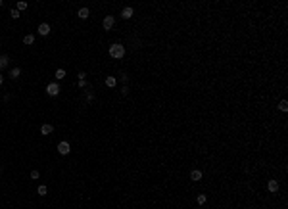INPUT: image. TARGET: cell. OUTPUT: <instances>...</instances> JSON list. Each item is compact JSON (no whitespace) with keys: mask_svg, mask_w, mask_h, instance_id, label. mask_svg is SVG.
I'll return each mask as SVG.
<instances>
[{"mask_svg":"<svg viewBox=\"0 0 288 209\" xmlns=\"http://www.w3.org/2000/svg\"><path fill=\"white\" fill-rule=\"evenodd\" d=\"M196 202H198V205H204V203L208 202V196H206V194H200V196L196 198Z\"/></svg>","mask_w":288,"mask_h":209,"instance_id":"obj_16","label":"cell"},{"mask_svg":"<svg viewBox=\"0 0 288 209\" xmlns=\"http://www.w3.org/2000/svg\"><path fill=\"white\" fill-rule=\"evenodd\" d=\"M85 79H87V73H85V71H79V81H85Z\"/></svg>","mask_w":288,"mask_h":209,"instance_id":"obj_23","label":"cell"},{"mask_svg":"<svg viewBox=\"0 0 288 209\" xmlns=\"http://www.w3.org/2000/svg\"><path fill=\"white\" fill-rule=\"evenodd\" d=\"M4 83V77H2V73H0V84H2Z\"/></svg>","mask_w":288,"mask_h":209,"instance_id":"obj_25","label":"cell"},{"mask_svg":"<svg viewBox=\"0 0 288 209\" xmlns=\"http://www.w3.org/2000/svg\"><path fill=\"white\" fill-rule=\"evenodd\" d=\"M69 150H71L69 142H60V144H58V151H60V154H62V155L69 154Z\"/></svg>","mask_w":288,"mask_h":209,"instance_id":"obj_4","label":"cell"},{"mask_svg":"<svg viewBox=\"0 0 288 209\" xmlns=\"http://www.w3.org/2000/svg\"><path fill=\"white\" fill-rule=\"evenodd\" d=\"M36 192H39V196H46V194H48V190H46V186H44V184H40Z\"/></svg>","mask_w":288,"mask_h":209,"instance_id":"obj_17","label":"cell"},{"mask_svg":"<svg viewBox=\"0 0 288 209\" xmlns=\"http://www.w3.org/2000/svg\"><path fill=\"white\" fill-rule=\"evenodd\" d=\"M27 8V2H17V10L21 12V10H25Z\"/></svg>","mask_w":288,"mask_h":209,"instance_id":"obj_21","label":"cell"},{"mask_svg":"<svg viewBox=\"0 0 288 209\" xmlns=\"http://www.w3.org/2000/svg\"><path fill=\"white\" fill-rule=\"evenodd\" d=\"M52 130H54V127H52V125H48V123H44V125L40 127V134H44V136L52 134Z\"/></svg>","mask_w":288,"mask_h":209,"instance_id":"obj_8","label":"cell"},{"mask_svg":"<svg viewBox=\"0 0 288 209\" xmlns=\"http://www.w3.org/2000/svg\"><path fill=\"white\" fill-rule=\"evenodd\" d=\"M267 190H269L271 194H275V192L279 190V182L277 180H269V182H267Z\"/></svg>","mask_w":288,"mask_h":209,"instance_id":"obj_9","label":"cell"},{"mask_svg":"<svg viewBox=\"0 0 288 209\" xmlns=\"http://www.w3.org/2000/svg\"><path fill=\"white\" fill-rule=\"evenodd\" d=\"M39 35L40 36L50 35V25H48V23H40V25H39Z\"/></svg>","mask_w":288,"mask_h":209,"instance_id":"obj_6","label":"cell"},{"mask_svg":"<svg viewBox=\"0 0 288 209\" xmlns=\"http://www.w3.org/2000/svg\"><path fill=\"white\" fill-rule=\"evenodd\" d=\"M33 42H35V36H33V35H25V36H23V44H27V46H31Z\"/></svg>","mask_w":288,"mask_h":209,"instance_id":"obj_15","label":"cell"},{"mask_svg":"<svg viewBox=\"0 0 288 209\" xmlns=\"http://www.w3.org/2000/svg\"><path fill=\"white\" fill-rule=\"evenodd\" d=\"M66 75H67V71H66V69H56V73H54V77H56L58 81H62Z\"/></svg>","mask_w":288,"mask_h":209,"instance_id":"obj_13","label":"cell"},{"mask_svg":"<svg viewBox=\"0 0 288 209\" xmlns=\"http://www.w3.org/2000/svg\"><path fill=\"white\" fill-rule=\"evenodd\" d=\"M113 23H115V17H113V15H106L104 21H102V27L106 31H109V29H113Z\"/></svg>","mask_w":288,"mask_h":209,"instance_id":"obj_3","label":"cell"},{"mask_svg":"<svg viewBox=\"0 0 288 209\" xmlns=\"http://www.w3.org/2000/svg\"><path fill=\"white\" fill-rule=\"evenodd\" d=\"M10 15H12L14 19H17L19 15H21V12H19V10H15V8H14V10H10Z\"/></svg>","mask_w":288,"mask_h":209,"instance_id":"obj_19","label":"cell"},{"mask_svg":"<svg viewBox=\"0 0 288 209\" xmlns=\"http://www.w3.org/2000/svg\"><path fill=\"white\" fill-rule=\"evenodd\" d=\"M8 65H10V56L2 54V56H0V71H4Z\"/></svg>","mask_w":288,"mask_h":209,"instance_id":"obj_7","label":"cell"},{"mask_svg":"<svg viewBox=\"0 0 288 209\" xmlns=\"http://www.w3.org/2000/svg\"><path fill=\"white\" fill-rule=\"evenodd\" d=\"M77 87H81V88H87L88 84H87V81H79V84H77Z\"/></svg>","mask_w":288,"mask_h":209,"instance_id":"obj_24","label":"cell"},{"mask_svg":"<svg viewBox=\"0 0 288 209\" xmlns=\"http://www.w3.org/2000/svg\"><path fill=\"white\" fill-rule=\"evenodd\" d=\"M190 178H192L194 182H198V180H202V171H200V169H194L192 173H190Z\"/></svg>","mask_w":288,"mask_h":209,"instance_id":"obj_10","label":"cell"},{"mask_svg":"<svg viewBox=\"0 0 288 209\" xmlns=\"http://www.w3.org/2000/svg\"><path fill=\"white\" fill-rule=\"evenodd\" d=\"M87 100H88V104H92L94 102V92H87Z\"/></svg>","mask_w":288,"mask_h":209,"instance_id":"obj_20","label":"cell"},{"mask_svg":"<svg viewBox=\"0 0 288 209\" xmlns=\"http://www.w3.org/2000/svg\"><path fill=\"white\" fill-rule=\"evenodd\" d=\"M46 94H48V96H58V94H60V84L58 83L46 84Z\"/></svg>","mask_w":288,"mask_h":209,"instance_id":"obj_2","label":"cell"},{"mask_svg":"<svg viewBox=\"0 0 288 209\" xmlns=\"http://www.w3.org/2000/svg\"><path fill=\"white\" fill-rule=\"evenodd\" d=\"M8 75H10V79H17V77L21 75V69H19V67H14L10 73H8Z\"/></svg>","mask_w":288,"mask_h":209,"instance_id":"obj_12","label":"cell"},{"mask_svg":"<svg viewBox=\"0 0 288 209\" xmlns=\"http://www.w3.org/2000/svg\"><path fill=\"white\" fill-rule=\"evenodd\" d=\"M279 109H281V111H288V102L282 100L281 104H279Z\"/></svg>","mask_w":288,"mask_h":209,"instance_id":"obj_18","label":"cell"},{"mask_svg":"<svg viewBox=\"0 0 288 209\" xmlns=\"http://www.w3.org/2000/svg\"><path fill=\"white\" fill-rule=\"evenodd\" d=\"M115 84H117V81H115V77H112V75H109V77H106V87H109V88H113V87H115Z\"/></svg>","mask_w":288,"mask_h":209,"instance_id":"obj_14","label":"cell"},{"mask_svg":"<svg viewBox=\"0 0 288 209\" xmlns=\"http://www.w3.org/2000/svg\"><path fill=\"white\" fill-rule=\"evenodd\" d=\"M88 14H90V10H88V8H81V10L77 12V15H79L81 19H87V17H88Z\"/></svg>","mask_w":288,"mask_h":209,"instance_id":"obj_11","label":"cell"},{"mask_svg":"<svg viewBox=\"0 0 288 209\" xmlns=\"http://www.w3.org/2000/svg\"><path fill=\"white\" fill-rule=\"evenodd\" d=\"M109 56H112L113 60H121L125 56V46L119 42H113L112 46H109Z\"/></svg>","mask_w":288,"mask_h":209,"instance_id":"obj_1","label":"cell"},{"mask_svg":"<svg viewBox=\"0 0 288 209\" xmlns=\"http://www.w3.org/2000/svg\"><path fill=\"white\" fill-rule=\"evenodd\" d=\"M133 14H135V10H133L131 6H127V8H123V10H121V17H123V19H131Z\"/></svg>","mask_w":288,"mask_h":209,"instance_id":"obj_5","label":"cell"},{"mask_svg":"<svg viewBox=\"0 0 288 209\" xmlns=\"http://www.w3.org/2000/svg\"><path fill=\"white\" fill-rule=\"evenodd\" d=\"M35 178H39V171H31V180H35Z\"/></svg>","mask_w":288,"mask_h":209,"instance_id":"obj_22","label":"cell"}]
</instances>
